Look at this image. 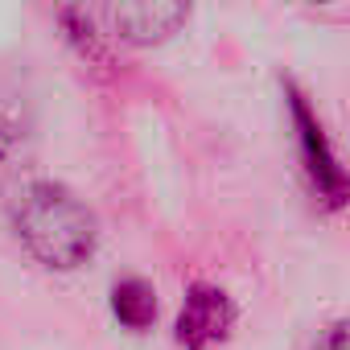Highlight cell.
Wrapping results in <instances>:
<instances>
[{
  "label": "cell",
  "mask_w": 350,
  "mask_h": 350,
  "mask_svg": "<svg viewBox=\"0 0 350 350\" xmlns=\"http://www.w3.org/2000/svg\"><path fill=\"white\" fill-rule=\"evenodd\" d=\"M13 227L25 252L58 272L79 268L95 252V215L54 182H25L17 190Z\"/></svg>",
  "instance_id": "6da1fadb"
},
{
  "label": "cell",
  "mask_w": 350,
  "mask_h": 350,
  "mask_svg": "<svg viewBox=\"0 0 350 350\" xmlns=\"http://www.w3.org/2000/svg\"><path fill=\"white\" fill-rule=\"evenodd\" d=\"M284 103H288V124H293V140H297V157H301V169L309 178V190L329 211L346 206L350 202V173L342 169V161H338L313 103L293 83H284Z\"/></svg>",
  "instance_id": "7a4b0ae2"
},
{
  "label": "cell",
  "mask_w": 350,
  "mask_h": 350,
  "mask_svg": "<svg viewBox=\"0 0 350 350\" xmlns=\"http://www.w3.org/2000/svg\"><path fill=\"white\" fill-rule=\"evenodd\" d=\"M107 25L132 46H161L182 29L190 0H103Z\"/></svg>",
  "instance_id": "3957f363"
},
{
  "label": "cell",
  "mask_w": 350,
  "mask_h": 350,
  "mask_svg": "<svg viewBox=\"0 0 350 350\" xmlns=\"http://www.w3.org/2000/svg\"><path fill=\"white\" fill-rule=\"evenodd\" d=\"M231 325H235L231 297L215 284H194L178 317V342L186 350H211L231 334Z\"/></svg>",
  "instance_id": "277c9868"
},
{
  "label": "cell",
  "mask_w": 350,
  "mask_h": 350,
  "mask_svg": "<svg viewBox=\"0 0 350 350\" xmlns=\"http://www.w3.org/2000/svg\"><path fill=\"white\" fill-rule=\"evenodd\" d=\"M111 313L128 329H148L157 321V293H152V284L140 280V276L116 280V288H111Z\"/></svg>",
  "instance_id": "5b68a950"
},
{
  "label": "cell",
  "mask_w": 350,
  "mask_h": 350,
  "mask_svg": "<svg viewBox=\"0 0 350 350\" xmlns=\"http://www.w3.org/2000/svg\"><path fill=\"white\" fill-rule=\"evenodd\" d=\"M309 350H350V317H338V321L321 325Z\"/></svg>",
  "instance_id": "8992f818"
}]
</instances>
